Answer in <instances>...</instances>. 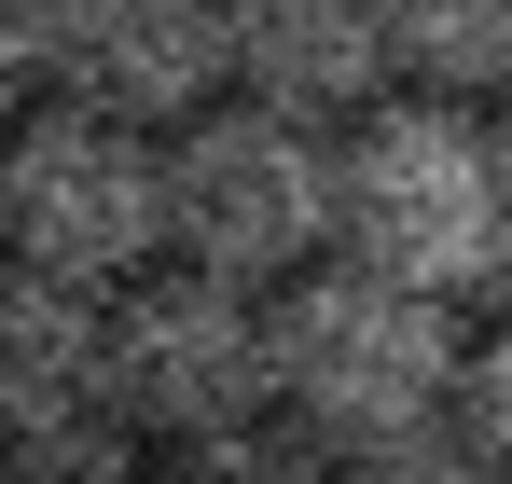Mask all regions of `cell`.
<instances>
[{
    "label": "cell",
    "instance_id": "4fadbf2b",
    "mask_svg": "<svg viewBox=\"0 0 512 484\" xmlns=\"http://www.w3.org/2000/svg\"><path fill=\"white\" fill-rule=\"evenodd\" d=\"M360 484H512V471L471 443V429H416V443H374Z\"/></svg>",
    "mask_w": 512,
    "mask_h": 484
},
{
    "label": "cell",
    "instance_id": "2e32d148",
    "mask_svg": "<svg viewBox=\"0 0 512 484\" xmlns=\"http://www.w3.org/2000/svg\"><path fill=\"white\" fill-rule=\"evenodd\" d=\"M499 166H512V97H499Z\"/></svg>",
    "mask_w": 512,
    "mask_h": 484
},
{
    "label": "cell",
    "instance_id": "30bf717a",
    "mask_svg": "<svg viewBox=\"0 0 512 484\" xmlns=\"http://www.w3.org/2000/svg\"><path fill=\"white\" fill-rule=\"evenodd\" d=\"M0 484H194L180 443H153L139 415H70V429H28V443H0Z\"/></svg>",
    "mask_w": 512,
    "mask_h": 484
},
{
    "label": "cell",
    "instance_id": "5bb4252c",
    "mask_svg": "<svg viewBox=\"0 0 512 484\" xmlns=\"http://www.w3.org/2000/svg\"><path fill=\"white\" fill-rule=\"evenodd\" d=\"M457 429H471V443H485V457L512 471V319L471 346V374H457Z\"/></svg>",
    "mask_w": 512,
    "mask_h": 484
},
{
    "label": "cell",
    "instance_id": "52a82bcc",
    "mask_svg": "<svg viewBox=\"0 0 512 484\" xmlns=\"http://www.w3.org/2000/svg\"><path fill=\"white\" fill-rule=\"evenodd\" d=\"M70 97L194 125L208 97H236V0H70Z\"/></svg>",
    "mask_w": 512,
    "mask_h": 484
},
{
    "label": "cell",
    "instance_id": "9a60e30c",
    "mask_svg": "<svg viewBox=\"0 0 512 484\" xmlns=\"http://www.w3.org/2000/svg\"><path fill=\"white\" fill-rule=\"evenodd\" d=\"M0 249H14V125H0Z\"/></svg>",
    "mask_w": 512,
    "mask_h": 484
},
{
    "label": "cell",
    "instance_id": "7a4b0ae2",
    "mask_svg": "<svg viewBox=\"0 0 512 484\" xmlns=\"http://www.w3.org/2000/svg\"><path fill=\"white\" fill-rule=\"evenodd\" d=\"M471 305H443L416 277H388V263H305L291 291H277V374H291V415L346 443V457H374V443H416V429H457V374H471Z\"/></svg>",
    "mask_w": 512,
    "mask_h": 484
},
{
    "label": "cell",
    "instance_id": "7c38bea8",
    "mask_svg": "<svg viewBox=\"0 0 512 484\" xmlns=\"http://www.w3.org/2000/svg\"><path fill=\"white\" fill-rule=\"evenodd\" d=\"M70 97V0H0V125Z\"/></svg>",
    "mask_w": 512,
    "mask_h": 484
},
{
    "label": "cell",
    "instance_id": "ba28073f",
    "mask_svg": "<svg viewBox=\"0 0 512 484\" xmlns=\"http://www.w3.org/2000/svg\"><path fill=\"white\" fill-rule=\"evenodd\" d=\"M236 97L360 125L374 97H402V0H236Z\"/></svg>",
    "mask_w": 512,
    "mask_h": 484
},
{
    "label": "cell",
    "instance_id": "3957f363",
    "mask_svg": "<svg viewBox=\"0 0 512 484\" xmlns=\"http://www.w3.org/2000/svg\"><path fill=\"white\" fill-rule=\"evenodd\" d=\"M167 180H180V263L291 291L305 263L346 249V125H305L277 97H208L194 125H167Z\"/></svg>",
    "mask_w": 512,
    "mask_h": 484
},
{
    "label": "cell",
    "instance_id": "277c9868",
    "mask_svg": "<svg viewBox=\"0 0 512 484\" xmlns=\"http://www.w3.org/2000/svg\"><path fill=\"white\" fill-rule=\"evenodd\" d=\"M111 402L139 415L153 443L180 457H208V443H236L263 415H291V374H277V291L263 277H222V263H153V277H125V374H111Z\"/></svg>",
    "mask_w": 512,
    "mask_h": 484
},
{
    "label": "cell",
    "instance_id": "8992f818",
    "mask_svg": "<svg viewBox=\"0 0 512 484\" xmlns=\"http://www.w3.org/2000/svg\"><path fill=\"white\" fill-rule=\"evenodd\" d=\"M111 374H125V291L0 249V443L111 415Z\"/></svg>",
    "mask_w": 512,
    "mask_h": 484
},
{
    "label": "cell",
    "instance_id": "5b68a950",
    "mask_svg": "<svg viewBox=\"0 0 512 484\" xmlns=\"http://www.w3.org/2000/svg\"><path fill=\"white\" fill-rule=\"evenodd\" d=\"M14 249L56 277H153L180 249V180H167V125L97 111V97H42L14 125Z\"/></svg>",
    "mask_w": 512,
    "mask_h": 484
},
{
    "label": "cell",
    "instance_id": "9c48e42d",
    "mask_svg": "<svg viewBox=\"0 0 512 484\" xmlns=\"http://www.w3.org/2000/svg\"><path fill=\"white\" fill-rule=\"evenodd\" d=\"M402 83L499 111L512 97V0H402Z\"/></svg>",
    "mask_w": 512,
    "mask_h": 484
},
{
    "label": "cell",
    "instance_id": "8fae6325",
    "mask_svg": "<svg viewBox=\"0 0 512 484\" xmlns=\"http://www.w3.org/2000/svg\"><path fill=\"white\" fill-rule=\"evenodd\" d=\"M194 484H360V457H346V443H319L305 415H263V429H236V443H208V457H194Z\"/></svg>",
    "mask_w": 512,
    "mask_h": 484
},
{
    "label": "cell",
    "instance_id": "6da1fadb",
    "mask_svg": "<svg viewBox=\"0 0 512 484\" xmlns=\"http://www.w3.org/2000/svg\"><path fill=\"white\" fill-rule=\"evenodd\" d=\"M346 249L416 277L443 305H499L512 291V166H499V111L471 97H374L346 125Z\"/></svg>",
    "mask_w": 512,
    "mask_h": 484
}]
</instances>
